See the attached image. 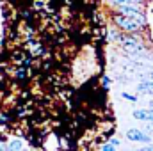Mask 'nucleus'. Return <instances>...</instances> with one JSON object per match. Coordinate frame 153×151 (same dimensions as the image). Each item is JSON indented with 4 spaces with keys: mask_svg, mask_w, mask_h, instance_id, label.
Returning <instances> with one entry per match:
<instances>
[{
    "mask_svg": "<svg viewBox=\"0 0 153 151\" xmlns=\"http://www.w3.org/2000/svg\"><path fill=\"white\" fill-rule=\"evenodd\" d=\"M117 41H119L121 48H123L125 52L132 53V55H139V53L144 50V44L139 41V38H134V36H123V34H119V36H117Z\"/></svg>",
    "mask_w": 153,
    "mask_h": 151,
    "instance_id": "1",
    "label": "nucleus"
},
{
    "mask_svg": "<svg viewBox=\"0 0 153 151\" xmlns=\"http://www.w3.org/2000/svg\"><path fill=\"white\" fill-rule=\"evenodd\" d=\"M116 9H117V13H121V14H125V16L135 20L137 23H141V25L144 27V23H146V14L139 9V5H135V4H125V5H117Z\"/></svg>",
    "mask_w": 153,
    "mask_h": 151,
    "instance_id": "2",
    "label": "nucleus"
},
{
    "mask_svg": "<svg viewBox=\"0 0 153 151\" xmlns=\"http://www.w3.org/2000/svg\"><path fill=\"white\" fill-rule=\"evenodd\" d=\"M114 23H116V27L119 30H123V32H139L143 29L141 23H137L135 20H132V18H128V16H125L121 13H117L114 16Z\"/></svg>",
    "mask_w": 153,
    "mask_h": 151,
    "instance_id": "3",
    "label": "nucleus"
},
{
    "mask_svg": "<svg viewBox=\"0 0 153 151\" xmlns=\"http://www.w3.org/2000/svg\"><path fill=\"white\" fill-rule=\"evenodd\" d=\"M126 139L128 141H134V142H144V144H150L152 142V137L148 133H144L143 130H137V128H130L126 132Z\"/></svg>",
    "mask_w": 153,
    "mask_h": 151,
    "instance_id": "4",
    "label": "nucleus"
},
{
    "mask_svg": "<svg viewBox=\"0 0 153 151\" xmlns=\"http://www.w3.org/2000/svg\"><path fill=\"white\" fill-rule=\"evenodd\" d=\"M134 117L141 121H153V109H143V110H134Z\"/></svg>",
    "mask_w": 153,
    "mask_h": 151,
    "instance_id": "5",
    "label": "nucleus"
},
{
    "mask_svg": "<svg viewBox=\"0 0 153 151\" xmlns=\"http://www.w3.org/2000/svg\"><path fill=\"white\" fill-rule=\"evenodd\" d=\"M137 91H141V93H146V94H153V82H150V80H144V82H141V84L137 85Z\"/></svg>",
    "mask_w": 153,
    "mask_h": 151,
    "instance_id": "6",
    "label": "nucleus"
},
{
    "mask_svg": "<svg viewBox=\"0 0 153 151\" xmlns=\"http://www.w3.org/2000/svg\"><path fill=\"white\" fill-rule=\"evenodd\" d=\"M22 148H23L22 141H13L11 144H7V150H22Z\"/></svg>",
    "mask_w": 153,
    "mask_h": 151,
    "instance_id": "7",
    "label": "nucleus"
},
{
    "mask_svg": "<svg viewBox=\"0 0 153 151\" xmlns=\"http://www.w3.org/2000/svg\"><path fill=\"white\" fill-rule=\"evenodd\" d=\"M123 98H126V100H130V101H135V100H137V96H132V94H128V93H125Z\"/></svg>",
    "mask_w": 153,
    "mask_h": 151,
    "instance_id": "8",
    "label": "nucleus"
},
{
    "mask_svg": "<svg viewBox=\"0 0 153 151\" xmlns=\"http://www.w3.org/2000/svg\"><path fill=\"white\" fill-rule=\"evenodd\" d=\"M112 150H114L112 144H103V151H112Z\"/></svg>",
    "mask_w": 153,
    "mask_h": 151,
    "instance_id": "9",
    "label": "nucleus"
},
{
    "mask_svg": "<svg viewBox=\"0 0 153 151\" xmlns=\"http://www.w3.org/2000/svg\"><path fill=\"white\" fill-rule=\"evenodd\" d=\"M111 144H112V146H117V144H121V142H119L117 139H112V141H111Z\"/></svg>",
    "mask_w": 153,
    "mask_h": 151,
    "instance_id": "10",
    "label": "nucleus"
},
{
    "mask_svg": "<svg viewBox=\"0 0 153 151\" xmlns=\"http://www.w3.org/2000/svg\"><path fill=\"white\" fill-rule=\"evenodd\" d=\"M103 85H105V87H109V78H107V76L103 78Z\"/></svg>",
    "mask_w": 153,
    "mask_h": 151,
    "instance_id": "11",
    "label": "nucleus"
},
{
    "mask_svg": "<svg viewBox=\"0 0 153 151\" xmlns=\"http://www.w3.org/2000/svg\"><path fill=\"white\" fill-rule=\"evenodd\" d=\"M0 150H7V144H4V142H0Z\"/></svg>",
    "mask_w": 153,
    "mask_h": 151,
    "instance_id": "12",
    "label": "nucleus"
},
{
    "mask_svg": "<svg viewBox=\"0 0 153 151\" xmlns=\"http://www.w3.org/2000/svg\"><path fill=\"white\" fill-rule=\"evenodd\" d=\"M148 107H150V109H153V100L150 101V103H148Z\"/></svg>",
    "mask_w": 153,
    "mask_h": 151,
    "instance_id": "13",
    "label": "nucleus"
}]
</instances>
